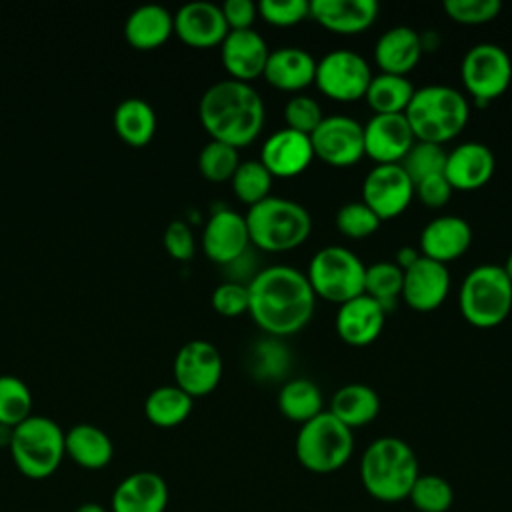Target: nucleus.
I'll use <instances>...</instances> for the list:
<instances>
[{"label":"nucleus","instance_id":"bb28decb","mask_svg":"<svg viewBox=\"0 0 512 512\" xmlns=\"http://www.w3.org/2000/svg\"><path fill=\"white\" fill-rule=\"evenodd\" d=\"M314 74L316 60L312 54L296 46H284L270 52L262 76L270 86L278 90L300 92L314 84Z\"/></svg>","mask_w":512,"mask_h":512},{"label":"nucleus","instance_id":"603ef678","mask_svg":"<svg viewBox=\"0 0 512 512\" xmlns=\"http://www.w3.org/2000/svg\"><path fill=\"white\" fill-rule=\"evenodd\" d=\"M12 426L0 424V446H10V438H12Z\"/></svg>","mask_w":512,"mask_h":512},{"label":"nucleus","instance_id":"f257e3e1","mask_svg":"<svg viewBox=\"0 0 512 512\" xmlns=\"http://www.w3.org/2000/svg\"><path fill=\"white\" fill-rule=\"evenodd\" d=\"M248 288V312L256 326L270 336L300 332L314 314L316 294L300 270L276 264L252 276Z\"/></svg>","mask_w":512,"mask_h":512},{"label":"nucleus","instance_id":"a211bd4d","mask_svg":"<svg viewBox=\"0 0 512 512\" xmlns=\"http://www.w3.org/2000/svg\"><path fill=\"white\" fill-rule=\"evenodd\" d=\"M270 50L266 40L252 28L228 30L220 44V58L232 80L248 82L264 74Z\"/></svg>","mask_w":512,"mask_h":512},{"label":"nucleus","instance_id":"37998d69","mask_svg":"<svg viewBox=\"0 0 512 512\" xmlns=\"http://www.w3.org/2000/svg\"><path fill=\"white\" fill-rule=\"evenodd\" d=\"M444 10L454 22L476 26L492 22L500 14L502 4L498 0H446Z\"/></svg>","mask_w":512,"mask_h":512},{"label":"nucleus","instance_id":"79ce46f5","mask_svg":"<svg viewBox=\"0 0 512 512\" xmlns=\"http://www.w3.org/2000/svg\"><path fill=\"white\" fill-rule=\"evenodd\" d=\"M284 120H286V128L300 132L304 136H310L318 128V124L324 120V116H322L320 104L314 98L296 94L284 106Z\"/></svg>","mask_w":512,"mask_h":512},{"label":"nucleus","instance_id":"ea45409f","mask_svg":"<svg viewBox=\"0 0 512 512\" xmlns=\"http://www.w3.org/2000/svg\"><path fill=\"white\" fill-rule=\"evenodd\" d=\"M446 150L440 144H430V142H414L408 154L402 158L400 166L412 180V184L434 176V174H444V164H446Z\"/></svg>","mask_w":512,"mask_h":512},{"label":"nucleus","instance_id":"6ab92c4d","mask_svg":"<svg viewBox=\"0 0 512 512\" xmlns=\"http://www.w3.org/2000/svg\"><path fill=\"white\" fill-rule=\"evenodd\" d=\"M312 158L310 136L282 128L264 140L258 160L272 178H294L310 166Z\"/></svg>","mask_w":512,"mask_h":512},{"label":"nucleus","instance_id":"3c124183","mask_svg":"<svg viewBox=\"0 0 512 512\" xmlns=\"http://www.w3.org/2000/svg\"><path fill=\"white\" fill-rule=\"evenodd\" d=\"M74 512H108V510L98 502H84Z\"/></svg>","mask_w":512,"mask_h":512},{"label":"nucleus","instance_id":"c85d7f7f","mask_svg":"<svg viewBox=\"0 0 512 512\" xmlns=\"http://www.w3.org/2000/svg\"><path fill=\"white\" fill-rule=\"evenodd\" d=\"M172 32L174 14H170L166 6L156 2L136 6L124 22L126 40L140 50H150L164 44Z\"/></svg>","mask_w":512,"mask_h":512},{"label":"nucleus","instance_id":"49530a36","mask_svg":"<svg viewBox=\"0 0 512 512\" xmlns=\"http://www.w3.org/2000/svg\"><path fill=\"white\" fill-rule=\"evenodd\" d=\"M164 246L168 254L176 260H190L194 256L196 244H194V234L184 220H172L168 222L164 230Z\"/></svg>","mask_w":512,"mask_h":512},{"label":"nucleus","instance_id":"dca6fc26","mask_svg":"<svg viewBox=\"0 0 512 512\" xmlns=\"http://www.w3.org/2000/svg\"><path fill=\"white\" fill-rule=\"evenodd\" d=\"M248 244H250V238H248L246 220L242 214L230 208L214 210L208 222L204 224L202 248L206 256L216 264H222V266L234 264L246 254Z\"/></svg>","mask_w":512,"mask_h":512},{"label":"nucleus","instance_id":"b1692460","mask_svg":"<svg viewBox=\"0 0 512 512\" xmlns=\"http://www.w3.org/2000/svg\"><path fill=\"white\" fill-rule=\"evenodd\" d=\"M386 320V310L370 296L360 294L338 306L336 312V334L348 346L372 344Z\"/></svg>","mask_w":512,"mask_h":512},{"label":"nucleus","instance_id":"58836bf2","mask_svg":"<svg viewBox=\"0 0 512 512\" xmlns=\"http://www.w3.org/2000/svg\"><path fill=\"white\" fill-rule=\"evenodd\" d=\"M240 164L238 150L218 140H210L198 154V168L210 182H226L234 176Z\"/></svg>","mask_w":512,"mask_h":512},{"label":"nucleus","instance_id":"cd10ccee","mask_svg":"<svg viewBox=\"0 0 512 512\" xmlns=\"http://www.w3.org/2000/svg\"><path fill=\"white\" fill-rule=\"evenodd\" d=\"M64 454L86 470H100L114 458V444L96 424L80 422L64 432Z\"/></svg>","mask_w":512,"mask_h":512},{"label":"nucleus","instance_id":"864d4df0","mask_svg":"<svg viewBox=\"0 0 512 512\" xmlns=\"http://www.w3.org/2000/svg\"><path fill=\"white\" fill-rule=\"evenodd\" d=\"M502 268H504L506 276H508V278H510V282H512V252L508 254V258H506V264H504Z\"/></svg>","mask_w":512,"mask_h":512},{"label":"nucleus","instance_id":"e433bc0d","mask_svg":"<svg viewBox=\"0 0 512 512\" xmlns=\"http://www.w3.org/2000/svg\"><path fill=\"white\" fill-rule=\"evenodd\" d=\"M32 414V392L14 374H0V424L16 426Z\"/></svg>","mask_w":512,"mask_h":512},{"label":"nucleus","instance_id":"4468645a","mask_svg":"<svg viewBox=\"0 0 512 512\" xmlns=\"http://www.w3.org/2000/svg\"><path fill=\"white\" fill-rule=\"evenodd\" d=\"M222 378L218 348L202 338L188 340L174 356V380L192 398L210 394Z\"/></svg>","mask_w":512,"mask_h":512},{"label":"nucleus","instance_id":"a18cd8bd","mask_svg":"<svg viewBox=\"0 0 512 512\" xmlns=\"http://www.w3.org/2000/svg\"><path fill=\"white\" fill-rule=\"evenodd\" d=\"M212 306L222 316H240L248 312V288L242 282L228 280L214 288Z\"/></svg>","mask_w":512,"mask_h":512},{"label":"nucleus","instance_id":"412c9836","mask_svg":"<svg viewBox=\"0 0 512 512\" xmlns=\"http://www.w3.org/2000/svg\"><path fill=\"white\" fill-rule=\"evenodd\" d=\"M374 0H312L310 18L324 30L340 36H354L368 30L378 18Z\"/></svg>","mask_w":512,"mask_h":512},{"label":"nucleus","instance_id":"1a4fd4ad","mask_svg":"<svg viewBox=\"0 0 512 512\" xmlns=\"http://www.w3.org/2000/svg\"><path fill=\"white\" fill-rule=\"evenodd\" d=\"M364 274L366 266L352 250L344 246H326L312 256L306 278L316 296L334 304H344L364 294Z\"/></svg>","mask_w":512,"mask_h":512},{"label":"nucleus","instance_id":"6e6552de","mask_svg":"<svg viewBox=\"0 0 512 512\" xmlns=\"http://www.w3.org/2000/svg\"><path fill=\"white\" fill-rule=\"evenodd\" d=\"M294 450L298 462L308 472L332 474L350 460L354 436L348 426L324 410L300 426Z\"/></svg>","mask_w":512,"mask_h":512},{"label":"nucleus","instance_id":"473e14b6","mask_svg":"<svg viewBox=\"0 0 512 512\" xmlns=\"http://www.w3.org/2000/svg\"><path fill=\"white\" fill-rule=\"evenodd\" d=\"M322 404L324 400L320 388L308 378L288 380L278 392V410L286 420L300 426L324 412Z\"/></svg>","mask_w":512,"mask_h":512},{"label":"nucleus","instance_id":"f8f14e48","mask_svg":"<svg viewBox=\"0 0 512 512\" xmlns=\"http://www.w3.org/2000/svg\"><path fill=\"white\" fill-rule=\"evenodd\" d=\"M414 198V184L400 164H376L362 182V202L378 216H400Z\"/></svg>","mask_w":512,"mask_h":512},{"label":"nucleus","instance_id":"aec40b11","mask_svg":"<svg viewBox=\"0 0 512 512\" xmlns=\"http://www.w3.org/2000/svg\"><path fill=\"white\" fill-rule=\"evenodd\" d=\"M174 32L188 46L210 48L222 44L228 34V24L220 6L206 0H196L176 10Z\"/></svg>","mask_w":512,"mask_h":512},{"label":"nucleus","instance_id":"de8ad7c7","mask_svg":"<svg viewBox=\"0 0 512 512\" xmlns=\"http://www.w3.org/2000/svg\"><path fill=\"white\" fill-rule=\"evenodd\" d=\"M452 186L444 174L428 176L414 184V196L428 208H442L452 196Z\"/></svg>","mask_w":512,"mask_h":512},{"label":"nucleus","instance_id":"393cba45","mask_svg":"<svg viewBox=\"0 0 512 512\" xmlns=\"http://www.w3.org/2000/svg\"><path fill=\"white\" fill-rule=\"evenodd\" d=\"M472 244V228L460 216H438L430 220L420 234V254L448 264L458 260Z\"/></svg>","mask_w":512,"mask_h":512},{"label":"nucleus","instance_id":"a19ab883","mask_svg":"<svg viewBox=\"0 0 512 512\" xmlns=\"http://www.w3.org/2000/svg\"><path fill=\"white\" fill-rule=\"evenodd\" d=\"M336 228L340 234L360 240L372 236L380 228V220L362 200L348 202L336 212Z\"/></svg>","mask_w":512,"mask_h":512},{"label":"nucleus","instance_id":"c756f323","mask_svg":"<svg viewBox=\"0 0 512 512\" xmlns=\"http://www.w3.org/2000/svg\"><path fill=\"white\" fill-rule=\"evenodd\" d=\"M328 412L350 430L362 428L376 420L380 412V398L368 384H346L334 392Z\"/></svg>","mask_w":512,"mask_h":512},{"label":"nucleus","instance_id":"7ed1b4c3","mask_svg":"<svg viewBox=\"0 0 512 512\" xmlns=\"http://www.w3.org/2000/svg\"><path fill=\"white\" fill-rule=\"evenodd\" d=\"M420 474L418 458L408 442L382 436L370 442L360 460L364 490L380 502L406 500Z\"/></svg>","mask_w":512,"mask_h":512},{"label":"nucleus","instance_id":"72a5a7b5","mask_svg":"<svg viewBox=\"0 0 512 512\" xmlns=\"http://www.w3.org/2000/svg\"><path fill=\"white\" fill-rule=\"evenodd\" d=\"M414 90L416 88L406 76L380 72L372 76L364 98L374 114H404L414 96Z\"/></svg>","mask_w":512,"mask_h":512},{"label":"nucleus","instance_id":"ddd939ff","mask_svg":"<svg viewBox=\"0 0 512 512\" xmlns=\"http://www.w3.org/2000/svg\"><path fill=\"white\" fill-rule=\"evenodd\" d=\"M314 158L334 168L354 166L364 156L362 126L350 116H328L310 134Z\"/></svg>","mask_w":512,"mask_h":512},{"label":"nucleus","instance_id":"a878e982","mask_svg":"<svg viewBox=\"0 0 512 512\" xmlns=\"http://www.w3.org/2000/svg\"><path fill=\"white\" fill-rule=\"evenodd\" d=\"M424 52L420 34L410 26L388 28L374 44V62L384 74L406 76L410 74Z\"/></svg>","mask_w":512,"mask_h":512},{"label":"nucleus","instance_id":"39448f33","mask_svg":"<svg viewBox=\"0 0 512 512\" xmlns=\"http://www.w3.org/2000/svg\"><path fill=\"white\" fill-rule=\"evenodd\" d=\"M246 228L250 244L264 252H288L304 244L312 230L308 210L288 198L268 196L248 208Z\"/></svg>","mask_w":512,"mask_h":512},{"label":"nucleus","instance_id":"9b49d317","mask_svg":"<svg viewBox=\"0 0 512 512\" xmlns=\"http://www.w3.org/2000/svg\"><path fill=\"white\" fill-rule=\"evenodd\" d=\"M368 62L352 50H334L316 62L314 84L334 102H356L364 98L372 80Z\"/></svg>","mask_w":512,"mask_h":512},{"label":"nucleus","instance_id":"f03ea898","mask_svg":"<svg viewBox=\"0 0 512 512\" xmlns=\"http://www.w3.org/2000/svg\"><path fill=\"white\" fill-rule=\"evenodd\" d=\"M198 116L212 140L244 148L252 144L266 120L260 94L238 80H220L206 88L198 104Z\"/></svg>","mask_w":512,"mask_h":512},{"label":"nucleus","instance_id":"c03bdc74","mask_svg":"<svg viewBox=\"0 0 512 512\" xmlns=\"http://www.w3.org/2000/svg\"><path fill=\"white\" fill-rule=\"evenodd\" d=\"M258 16L264 18L270 26L288 28L296 26L302 20L310 18V2L308 0H262L258 2Z\"/></svg>","mask_w":512,"mask_h":512},{"label":"nucleus","instance_id":"2f4dec72","mask_svg":"<svg viewBox=\"0 0 512 512\" xmlns=\"http://www.w3.org/2000/svg\"><path fill=\"white\" fill-rule=\"evenodd\" d=\"M192 404L194 398L178 384H162L150 390L146 396L144 414L152 424L160 428H172L190 416Z\"/></svg>","mask_w":512,"mask_h":512},{"label":"nucleus","instance_id":"c9c22d12","mask_svg":"<svg viewBox=\"0 0 512 512\" xmlns=\"http://www.w3.org/2000/svg\"><path fill=\"white\" fill-rule=\"evenodd\" d=\"M232 190L240 202H244L248 208L262 202L270 196L272 188V176L262 166L260 160H244L238 164L234 176L230 178Z\"/></svg>","mask_w":512,"mask_h":512},{"label":"nucleus","instance_id":"423d86ee","mask_svg":"<svg viewBox=\"0 0 512 512\" xmlns=\"http://www.w3.org/2000/svg\"><path fill=\"white\" fill-rule=\"evenodd\" d=\"M8 450L22 476L30 480H44L58 470L66 456L64 430L50 416L30 414L14 426Z\"/></svg>","mask_w":512,"mask_h":512},{"label":"nucleus","instance_id":"f3484780","mask_svg":"<svg viewBox=\"0 0 512 512\" xmlns=\"http://www.w3.org/2000/svg\"><path fill=\"white\" fill-rule=\"evenodd\" d=\"M450 290V274L446 264L420 256L402 280V300L416 312H432L440 308Z\"/></svg>","mask_w":512,"mask_h":512},{"label":"nucleus","instance_id":"4c0bfd02","mask_svg":"<svg viewBox=\"0 0 512 512\" xmlns=\"http://www.w3.org/2000/svg\"><path fill=\"white\" fill-rule=\"evenodd\" d=\"M408 500L418 512H446L454 502V490L438 474H418Z\"/></svg>","mask_w":512,"mask_h":512},{"label":"nucleus","instance_id":"5701e85b","mask_svg":"<svg viewBox=\"0 0 512 512\" xmlns=\"http://www.w3.org/2000/svg\"><path fill=\"white\" fill-rule=\"evenodd\" d=\"M496 168L492 150L482 142H464L446 154L444 176L452 190H478L490 182Z\"/></svg>","mask_w":512,"mask_h":512},{"label":"nucleus","instance_id":"8fccbe9b","mask_svg":"<svg viewBox=\"0 0 512 512\" xmlns=\"http://www.w3.org/2000/svg\"><path fill=\"white\" fill-rule=\"evenodd\" d=\"M396 256H398L396 266L404 272V270H408V268H410V266H412V264L422 256V254H420L418 250H414V248L404 246V248H400V250H398V254H396Z\"/></svg>","mask_w":512,"mask_h":512},{"label":"nucleus","instance_id":"2eb2a0df","mask_svg":"<svg viewBox=\"0 0 512 512\" xmlns=\"http://www.w3.org/2000/svg\"><path fill=\"white\" fill-rule=\"evenodd\" d=\"M364 156L376 164H400L416 142L404 114H374L364 126Z\"/></svg>","mask_w":512,"mask_h":512},{"label":"nucleus","instance_id":"7c9ffc66","mask_svg":"<svg viewBox=\"0 0 512 512\" xmlns=\"http://www.w3.org/2000/svg\"><path fill=\"white\" fill-rule=\"evenodd\" d=\"M112 122L124 142L132 146H144L154 136L156 112L144 98L128 96L118 102L112 114Z\"/></svg>","mask_w":512,"mask_h":512},{"label":"nucleus","instance_id":"0eeeda50","mask_svg":"<svg viewBox=\"0 0 512 512\" xmlns=\"http://www.w3.org/2000/svg\"><path fill=\"white\" fill-rule=\"evenodd\" d=\"M462 318L474 328L500 326L512 310V282L498 264L472 268L460 286L458 296Z\"/></svg>","mask_w":512,"mask_h":512},{"label":"nucleus","instance_id":"9d476101","mask_svg":"<svg viewBox=\"0 0 512 512\" xmlns=\"http://www.w3.org/2000/svg\"><path fill=\"white\" fill-rule=\"evenodd\" d=\"M460 76L472 100L476 104H488L508 90L512 82V60L502 46L482 42L464 54Z\"/></svg>","mask_w":512,"mask_h":512},{"label":"nucleus","instance_id":"4be33fe9","mask_svg":"<svg viewBox=\"0 0 512 512\" xmlns=\"http://www.w3.org/2000/svg\"><path fill=\"white\" fill-rule=\"evenodd\" d=\"M168 484L152 470H138L118 482L112 492V512H166Z\"/></svg>","mask_w":512,"mask_h":512},{"label":"nucleus","instance_id":"09e8293b","mask_svg":"<svg viewBox=\"0 0 512 512\" xmlns=\"http://www.w3.org/2000/svg\"><path fill=\"white\" fill-rule=\"evenodd\" d=\"M220 8L228 30H248L258 16V4L250 0H226Z\"/></svg>","mask_w":512,"mask_h":512},{"label":"nucleus","instance_id":"20e7f679","mask_svg":"<svg viewBox=\"0 0 512 512\" xmlns=\"http://www.w3.org/2000/svg\"><path fill=\"white\" fill-rule=\"evenodd\" d=\"M404 116L418 142L442 146L466 128L470 104L456 88L430 84L414 90Z\"/></svg>","mask_w":512,"mask_h":512},{"label":"nucleus","instance_id":"f704fd0d","mask_svg":"<svg viewBox=\"0 0 512 512\" xmlns=\"http://www.w3.org/2000/svg\"><path fill=\"white\" fill-rule=\"evenodd\" d=\"M404 272L392 262H376L366 266L364 274V294L374 298L386 312L396 306L402 298Z\"/></svg>","mask_w":512,"mask_h":512}]
</instances>
